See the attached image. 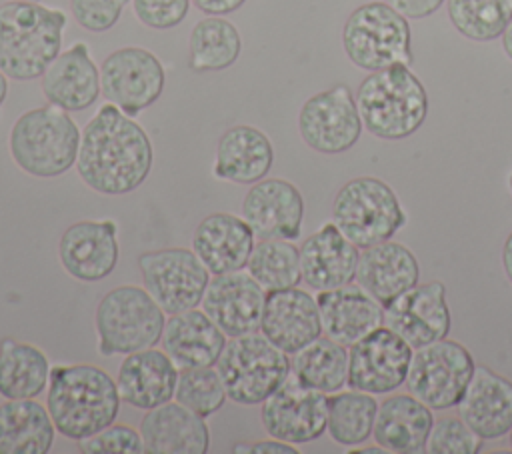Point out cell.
Segmentation results:
<instances>
[{"mask_svg":"<svg viewBox=\"0 0 512 454\" xmlns=\"http://www.w3.org/2000/svg\"><path fill=\"white\" fill-rule=\"evenodd\" d=\"M152 162L154 148L146 130L110 102L102 104L82 130L76 170L98 194L134 192L148 178Z\"/></svg>","mask_w":512,"mask_h":454,"instance_id":"1","label":"cell"},{"mask_svg":"<svg viewBox=\"0 0 512 454\" xmlns=\"http://www.w3.org/2000/svg\"><path fill=\"white\" fill-rule=\"evenodd\" d=\"M120 402L116 378L94 364H60L50 370L46 408L56 432L68 440L78 442L116 422Z\"/></svg>","mask_w":512,"mask_h":454,"instance_id":"2","label":"cell"},{"mask_svg":"<svg viewBox=\"0 0 512 454\" xmlns=\"http://www.w3.org/2000/svg\"><path fill=\"white\" fill-rule=\"evenodd\" d=\"M66 14L42 2L0 4V70L18 82L36 80L62 48Z\"/></svg>","mask_w":512,"mask_h":454,"instance_id":"3","label":"cell"},{"mask_svg":"<svg viewBox=\"0 0 512 454\" xmlns=\"http://www.w3.org/2000/svg\"><path fill=\"white\" fill-rule=\"evenodd\" d=\"M354 98L364 128L380 140H404L428 116L426 88L406 64L368 72Z\"/></svg>","mask_w":512,"mask_h":454,"instance_id":"4","label":"cell"},{"mask_svg":"<svg viewBox=\"0 0 512 454\" xmlns=\"http://www.w3.org/2000/svg\"><path fill=\"white\" fill-rule=\"evenodd\" d=\"M80 136L74 118L48 102L16 118L8 138L10 156L30 176L56 178L76 166Z\"/></svg>","mask_w":512,"mask_h":454,"instance_id":"5","label":"cell"},{"mask_svg":"<svg viewBox=\"0 0 512 454\" xmlns=\"http://www.w3.org/2000/svg\"><path fill=\"white\" fill-rule=\"evenodd\" d=\"M166 312L144 286L124 284L108 290L94 312L98 352L102 356L130 354L160 342Z\"/></svg>","mask_w":512,"mask_h":454,"instance_id":"6","label":"cell"},{"mask_svg":"<svg viewBox=\"0 0 512 454\" xmlns=\"http://www.w3.org/2000/svg\"><path fill=\"white\" fill-rule=\"evenodd\" d=\"M342 48L348 60L366 72L396 64L410 66L414 60L408 18L378 0L350 12L342 26Z\"/></svg>","mask_w":512,"mask_h":454,"instance_id":"7","label":"cell"},{"mask_svg":"<svg viewBox=\"0 0 512 454\" xmlns=\"http://www.w3.org/2000/svg\"><path fill=\"white\" fill-rule=\"evenodd\" d=\"M216 370L226 394L240 406L262 404L290 376V358L262 332L226 340Z\"/></svg>","mask_w":512,"mask_h":454,"instance_id":"8","label":"cell"},{"mask_svg":"<svg viewBox=\"0 0 512 454\" xmlns=\"http://www.w3.org/2000/svg\"><path fill=\"white\" fill-rule=\"evenodd\" d=\"M332 222L362 250L392 240L406 224V210L388 182L374 176H358L336 192Z\"/></svg>","mask_w":512,"mask_h":454,"instance_id":"9","label":"cell"},{"mask_svg":"<svg viewBox=\"0 0 512 454\" xmlns=\"http://www.w3.org/2000/svg\"><path fill=\"white\" fill-rule=\"evenodd\" d=\"M474 368L476 362L464 344L442 338L414 350L406 388L432 410H448L462 400Z\"/></svg>","mask_w":512,"mask_h":454,"instance_id":"10","label":"cell"},{"mask_svg":"<svg viewBox=\"0 0 512 454\" xmlns=\"http://www.w3.org/2000/svg\"><path fill=\"white\" fill-rule=\"evenodd\" d=\"M142 284L170 316L198 308L210 282V272L192 248L172 246L138 256Z\"/></svg>","mask_w":512,"mask_h":454,"instance_id":"11","label":"cell"},{"mask_svg":"<svg viewBox=\"0 0 512 454\" xmlns=\"http://www.w3.org/2000/svg\"><path fill=\"white\" fill-rule=\"evenodd\" d=\"M166 72L156 54L140 46L110 52L100 66V88L106 102L128 116L150 108L164 92Z\"/></svg>","mask_w":512,"mask_h":454,"instance_id":"12","label":"cell"},{"mask_svg":"<svg viewBox=\"0 0 512 454\" xmlns=\"http://www.w3.org/2000/svg\"><path fill=\"white\" fill-rule=\"evenodd\" d=\"M356 98L346 84H336L310 96L298 112V132L308 148L320 154H342L362 134Z\"/></svg>","mask_w":512,"mask_h":454,"instance_id":"13","label":"cell"},{"mask_svg":"<svg viewBox=\"0 0 512 454\" xmlns=\"http://www.w3.org/2000/svg\"><path fill=\"white\" fill-rule=\"evenodd\" d=\"M414 348L388 326H378L348 350L346 386L368 394H392L410 370Z\"/></svg>","mask_w":512,"mask_h":454,"instance_id":"14","label":"cell"},{"mask_svg":"<svg viewBox=\"0 0 512 454\" xmlns=\"http://www.w3.org/2000/svg\"><path fill=\"white\" fill-rule=\"evenodd\" d=\"M268 436L288 444H308L326 432L328 394L300 384L292 374L274 390L260 410Z\"/></svg>","mask_w":512,"mask_h":454,"instance_id":"15","label":"cell"},{"mask_svg":"<svg viewBox=\"0 0 512 454\" xmlns=\"http://www.w3.org/2000/svg\"><path fill=\"white\" fill-rule=\"evenodd\" d=\"M384 326L402 336L414 350L448 338L452 312L440 280L416 284L384 306Z\"/></svg>","mask_w":512,"mask_h":454,"instance_id":"16","label":"cell"},{"mask_svg":"<svg viewBox=\"0 0 512 454\" xmlns=\"http://www.w3.org/2000/svg\"><path fill=\"white\" fill-rule=\"evenodd\" d=\"M266 290L244 270L212 274L202 310L228 336H242L260 330Z\"/></svg>","mask_w":512,"mask_h":454,"instance_id":"17","label":"cell"},{"mask_svg":"<svg viewBox=\"0 0 512 454\" xmlns=\"http://www.w3.org/2000/svg\"><path fill=\"white\" fill-rule=\"evenodd\" d=\"M240 210L258 240H294L302 232L304 198L284 178H262L250 184Z\"/></svg>","mask_w":512,"mask_h":454,"instance_id":"18","label":"cell"},{"mask_svg":"<svg viewBox=\"0 0 512 454\" xmlns=\"http://www.w3.org/2000/svg\"><path fill=\"white\" fill-rule=\"evenodd\" d=\"M66 274L80 282H100L110 276L120 258L114 220H80L70 224L58 242Z\"/></svg>","mask_w":512,"mask_h":454,"instance_id":"19","label":"cell"},{"mask_svg":"<svg viewBox=\"0 0 512 454\" xmlns=\"http://www.w3.org/2000/svg\"><path fill=\"white\" fill-rule=\"evenodd\" d=\"M260 332L282 352H298L322 336L316 296L298 286L268 290L264 298Z\"/></svg>","mask_w":512,"mask_h":454,"instance_id":"20","label":"cell"},{"mask_svg":"<svg viewBox=\"0 0 512 454\" xmlns=\"http://www.w3.org/2000/svg\"><path fill=\"white\" fill-rule=\"evenodd\" d=\"M360 248L334 222H326L300 244L302 282L316 290H332L356 280Z\"/></svg>","mask_w":512,"mask_h":454,"instance_id":"21","label":"cell"},{"mask_svg":"<svg viewBox=\"0 0 512 454\" xmlns=\"http://www.w3.org/2000/svg\"><path fill=\"white\" fill-rule=\"evenodd\" d=\"M456 408L458 416L480 438H504L512 428V380L484 364H476Z\"/></svg>","mask_w":512,"mask_h":454,"instance_id":"22","label":"cell"},{"mask_svg":"<svg viewBox=\"0 0 512 454\" xmlns=\"http://www.w3.org/2000/svg\"><path fill=\"white\" fill-rule=\"evenodd\" d=\"M40 86L50 104L66 112H82L102 94L100 68L92 60L88 46L84 42H76L68 50L60 52L44 70Z\"/></svg>","mask_w":512,"mask_h":454,"instance_id":"23","label":"cell"},{"mask_svg":"<svg viewBox=\"0 0 512 454\" xmlns=\"http://www.w3.org/2000/svg\"><path fill=\"white\" fill-rule=\"evenodd\" d=\"M178 366L164 350L144 348L124 356L116 384L122 402L138 410H152L174 400Z\"/></svg>","mask_w":512,"mask_h":454,"instance_id":"24","label":"cell"},{"mask_svg":"<svg viewBox=\"0 0 512 454\" xmlns=\"http://www.w3.org/2000/svg\"><path fill=\"white\" fill-rule=\"evenodd\" d=\"M256 236L242 216L212 212L192 232V250L210 274L242 270L248 264Z\"/></svg>","mask_w":512,"mask_h":454,"instance_id":"25","label":"cell"},{"mask_svg":"<svg viewBox=\"0 0 512 454\" xmlns=\"http://www.w3.org/2000/svg\"><path fill=\"white\" fill-rule=\"evenodd\" d=\"M138 430L148 454H204L210 448L206 418L176 400L146 410Z\"/></svg>","mask_w":512,"mask_h":454,"instance_id":"26","label":"cell"},{"mask_svg":"<svg viewBox=\"0 0 512 454\" xmlns=\"http://www.w3.org/2000/svg\"><path fill=\"white\" fill-rule=\"evenodd\" d=\"M316 302L322 334L348 348L384 324V306L358 284L322 290Z\"/></svg>","mask_w":512,"mask_h":454,"instance_id":"27","label":"cell"},{"mask_svg":"<svg viewBox=\"0 0 512 454\" xmlns=\"http://www.w3.org/2000/svg\"><path fill=\"white\" fill-rule=\"evenodd\" d=\"M356 282L386 306L420 282V262L408 246L386 240L360 250Z\"/></svg>","mask_w":512,"mask_h":454,"instance_id":"28","label":"cell"},{"mask_svg":"<svg viewBox=\"0 0 512 454\" xmlns=\"http://www.w3.org/2000/svg\"><path fill=\"white\" fill-rule=\"evenodd\" d=\"M434 426L432 408L416 396L392 394L378 404L372 438L386 452L416 454L426 452V442Z\"/></svg>","mask_w":512,"mask_h":454,"instance_id":"29","label":"cell"},{"mask_svg":"<svg viewBox=\"0 0 512 454\" xmlns=\"http://www.w3.org/2000/svg\"><path fill=\"white\" fill-rule=\"evenodd\" d=\"M160 344L178 370L202 368L216 364L226 334L204 310L192 308L168 316Z\"/></svg>","mask_w":512,"mask_h":454,"instance_id":"30","label":"cell"},{"mask_svg":"<svg viewBox=\"0 0 512 454\" xmlns=\"http://www.w3.org/2000/svg\"><path fill=\"white\" fill-rule=\"evenodd\" d=\"M274 148L270 138L250 124L228 128L216 144L212 172L216 178L234 184H254L270 172Z\"/></svg>","mask_w":512,"mask_h":454,"instance_id":"31","label":"cell"},{"mask_svg":"<svg viewBox=\"0 0 512 454\" xmlns=\"http://www.w3.org/2000/svg\"><path fill=\"white\" fill-rule=\"evenodd\" d=\"M54 438L56 426L46 404L36 398L0 404V454H46Z\"/></svg>","mask_w":512,"mask_h":454,"instance_id":"32","label":"cell"},{"mask_svg":"<svg viewBox=\"0 0 512 454\" xmlns=\"http://www.w3.org/2000/svg\"><path fill=\"white\" fill-rule=\"evenodd\" d=\"M48 356L30 342L0 340V396L4 400L36 398L48 388Z\"/></svg>","mask_w":512,"mask_h":454,"instance_id":"33","label":"cell"},{"mask_svg":"<svg viewBox=\"0 0 512 454\" xmlns=\"http://www.w3.org/2000/svg\"><path fill=\"white\" fill-rule=\"evenodd\" d=\"M290 374L304 386L334 394L348 380V346L324 336H318L304 348L292 354Z\"/></svg>","mask_w":512,"mask_h":454,"instance_id":"34","label":"cell"},{"mask_svg":"<svg viewBox=\"0 0 512 454\" xmlns=\"http://www.w3.org/2000/svg\"><path fill=\"white\" fill-rule=\"evenodd\" d=\"M242 50L238 28L222 16H206L194 24L188 38V66L194 72L230 68Z\"/></svg>","mask_w":512,"mask_h":454,"instance_id":"35","label":"cell"},{"mask_svg":"<svg viewBox=\"0 0 512 454\" xmlns=\"http://www.w3.org/2000/svg\"><path fill=\"white\" fill-rule=\"evenodd\" d=\"M378 402L374 394L360 390L334 392L328 396V424L326 432L330 438L346 448L368 442L374 430Z\"/></svg>","mask_w":512,"mask_h":454,"instance_id":"36","label":"cell"},{"mask_svg":"<svg viewBox=\"0 0 512 454\" xmlns=\"http://www.w3.org/2000/svg\"><path fill=\"white\" fill-rule=\"evenodd\" d=\"M246 272L268 292L292 288L302 282L300 248L292 240H258L246 264Z\"/></svg>","mask_w":512,"mask_h":454,"instance_id":"37","label":"cell"},{"mask_svg":"<svg viewBox=\"0 0 512 454\" xmlns=\"http://www.w3.org/2000/svg\"><path fill=\"white\" fill-rule=\"evenodd\" d=\"M448 20L468 40L490 42L500 38L512 18V0H446Z\"/></svg>","mask_w":512,"mask_h":454,"instance_id":"38","label":"cell"},{"mask_svg":"<svg viewBox=\"0 0 512 454\" xmlns=\"http://www.w3.org/2000/svg\"><path fill=\"white\" fill-rule=\"evenodd\" d=\"M226 398L228 394L216 366L184 368L178 372L174 400L194 414L208 418L224 406Z\"/></svg>","mask_w":512,"mask_h":454,"instance_id":"39","label":"cell"},{"mask_svg":"<svg viewBox=\"0 0 512 454\" xmlns=\"http://www.w3.org/2000/svg\"><path fill=\"white\" fill-rule=\"evenodd\" d=\"M484 446L480 438L460 416H442L434 420L426 452L428 454H478Z\"/></svg>","mask_w":512,"mask_h":454,"instance_id":"40","label":"cell"},{"mask_svg":"<svg viewBox=\"0 0 512 454\" xmlns=\"http://www.w3.org/2000/svg\"><path fill=\"white\" fill-rule=\"evenodd\" d=\"M78 450L84 454H140L144 442L140 430L112 422L104 430L78 440Z\"/></svg>","mask_w":512,"mask_h":454,"instance_id":"41","label":"cell"},{"mask_svg":"<svg viewBox=\"0 0 512 454\" xmlns=\"http://www.w3.org/2000/svg\"><path fill=\"white\" fill-rule=\"evenodd\" d=\"M128 2L130 0H70V12L80 28L100 34L116 26Z\"/></svg>","mask_w":512,"mask_h":454,"instance_id":"42","label":"cell"},{"mask_svg":"<svg viewBox=\"0 0 512 454\" xmlns=\"http://www.w3.org/2000/svg\"><path fill=\"white\" fill-rule=\"evenodd\" d=\"M190 0H132L134 16L152 30H170L184 22Z\"/></svg>","mask_w":512,"mask_h":454,"instance_id":"43","label":"cell"},{"mask_svg":"<svg viewBox=\"0 0 512 454\" xmlns=\"http://www.w3.org/2000/svg\"><path fill=\"white\" fill-rule=\"evenodd\" d=\"M390 4L396 12L406 16L408 20H422L432 16L446 0H384Z\"/></svg>","mask_w":512,"mask_h":454,"instance_id":"44","label":"cell"},{"mask_svg":"<svg viewBox=\"0 0 512 454\" xmlns=\"http://www.w3.org/2000/svg\"><path fill=\"white\" fill-rule=\"evenodd\" d=\"M232 452L242 454V452H254V454H298V448L294 444L282 442L278 438H268V440H256V442H240L232 446Z\"/></svg>","mask_w":512,"mask_h":454,"instance_id":"45","label":"cell"},{"mask_svg":"<svg viewBox=\"0 0 512 454\" xmlns=\"http://www.w3.org/2000/svg\"><path fill=\"white\" fill-rule=\"evenodd\" d=\"M190 2L208 16H226L246 4V0H190Z\"/></svg>","mask_w":512,"mask_h":454,"instance_id":"46","label":"cell"},{"mask_svg":"<svg viewBox=\"0 0 512 454\" xmlns=\"http://www.w3.org/2000/svg\"><path fill=\"white\" fill-rule=\"evenodd\" d=\"M502 268L506 278L512 282V232L506 236L502 246Z\"/></svg>","mask_w":512,"mask_h":454,"instance_id":"47","label":"cell"},{"mask_svg":"<svg viewBox=\"0 0 512 454\" xmlns=\"http://www.w3.org/2000/svg\"><path fill=\"white\" fill-rule=\"evenodd\" d=\"M500 42H502L504 54L512 60V18H510L508 24L504 26V30H502V34H500Z\"/></svg>","mask_w":512,"mask_h":454,"instance_id":"48","label":"cell"},{"mask_svg":"<svg viewBox=\"0 0 512 454\" xmlns=\"http://www.w3.org/2000/svg\"><path fill=\"white\" fill-rule=\"evenodd\" d=\"M6 96H8V76L0 70V106L4 104Z\"/></svg>","mask_w":512,"mask_h":454,"instance_id":"49","label":"cell"},{"mask_svg":"<svg viewBox=\"0 0 512 454\" xmlns=\"http://www.w3.org/2000/svg\"><path fill=\"white\" fill-rule=\"evenodd\" d=\"M352 452H362V454H368V452H386L380 444H376V446H362V448H350Z\"/></svg>","mask_w":512,"mask_h":454,"instance_id":"50","label":"cell"},{"mask_svg":"<svg viewBox=\"0 0 512 454\" xmlns=\"http://www.w3.org/2000/svg\"><path fill=\"white\" fill-rule=\"evenodd\" d=\"M508 440H510V448H512V428H510V432H508Z\"/></svg>","mask_w":512,"mask_h":454,"instance_id":"51","label":"cell"},{"mask_svg":"<svg viewBox=\"0 0 512 454\" xmlns=\"http://www.w3.org/2000/svg\"><path fill=\"white\" fill-rule=\"evenodd\" d=\"M508 186H510V194H512V174H510V178H508Z\"/></svg>","mask_w":512,"mask_h":454,"instance_id":"52","label":"cell"},{"mask_svg":"<svg viewBox=\"0 0 512 454\" xmlns=\"http://www.w3.org/2000/svg\"><path fill=\"white\" fill-rule=\"evenodd\" d=\"M28 2H40V0H28Z\"/></svg>","mask_w":512,"mask_h":454,"instance_id":"53","label":"cell"}]
</instances>
